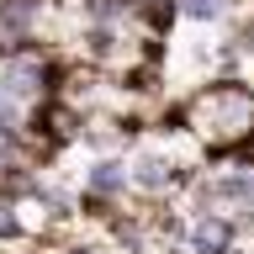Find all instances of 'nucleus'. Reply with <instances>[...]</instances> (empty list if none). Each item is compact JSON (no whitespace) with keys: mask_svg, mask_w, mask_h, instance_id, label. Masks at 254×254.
<instances>
[{"mask_svg":"<svg viewBox=\"0 0 254 254\" xmlns=\"http://www.w3.org/2000/svg\"><path fill=\"white\" fill-rule=\"evenodd\" d=\"M201 111H212L206 132H222V138H244V132H254V95L238 90V85H217L212 95H201Z\"/></svg>","mask_w":254,"mask_h":254,"instance_id":"obj_1","label":"nucleus"},{"mask_svg":"<svg viewBox=\"0 0 254 254\" xmlns=\"http://www.w3.org/2000/svg\"><path fill=\"white\" fill-rule=\"evenodd\" d=\"M127 175H132V186L138 190H175L180 186V164H175L170 154H138L132 164H127Z\"/></svg>","mask_w":254,"mask_h":254,"instance_id":"obj_2","label":"nucleus"},{"mask_svg":"<svg viewBox=\"0 0 254 254\" xmlns=\"http://www.w3.org/2000/svg\"><path fill=\"white\" fill-rule=\"evenodd\" d=\"M127 186H132V175H127L122 159H101V164H90V175H85V190L101 196V201H117Z\"/></svg>","mask_w":254,"mask_h":254,"instance_id":"obj_3","label":"nucleus"},{"mask_svg":"<svg viewBox=\"0 0 254 254\" xmlns=\"http://www.w3.org/2000/svg\"><path fill=\"white\" fill-rule=\"evenodd\" d=\"M21 233H27V222H21L16 201H5V196H0V244H16Z\"/></svg>","mask_w":254,"mask_h":254,"instance_id":"obj_4","label":"nucleus"},{"mask_svg":"<svg viewBox=\"0 0 254 254\" xmlns=\"http://www.w3.org/2000/svg\"><path fill=\"white\" fill-rule=\"evenodd\" d=\"M180 11L190 21H217V16H228V0H180Z\"/></svg>","mask_w":254,"mask_h":254,"instance_id":"obj_5","label":"nucleus"}]
</instances>
